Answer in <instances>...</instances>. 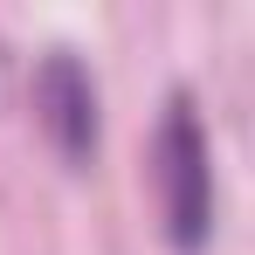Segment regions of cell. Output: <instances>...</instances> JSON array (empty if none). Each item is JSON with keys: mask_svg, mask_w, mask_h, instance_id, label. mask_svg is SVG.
I'll return each mask as SVG.
<instances>
[{"mask_svg": "<svg viewBox=\"0 0 255 255\" xmlns=\"http://www.w3.org/2000/svg\"><path fill=\"white\" fill-rule=\"evenodd\" d=\"M159 200H166V242L193 255L214 228V152L186 90H172L159 118Z\"/></svg>", "mask_w": 255, "mask_h": 255, "instance_id": "6da1fadb", "label": "cell"}, {"mask_svg": "<svg viewBox=\"0 0 255 255\" xmlns=\"http://www.w3.org/2000/svg\"><path fill=\"white\" fill-rule=\"evenodd\" d=\"M35 111H42L48 145L69 166H83L97 152V83H90V69L69 48H48L42 55V69H35Z\"/></svg>", "mask_w": 255, "mask_h": 255, "instance_id": "7a4b0ae2", "label": "cell"}]
</instances>
